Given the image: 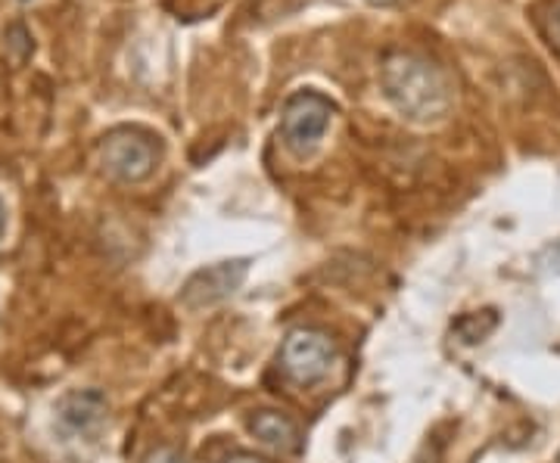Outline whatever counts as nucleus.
Wrapping results in <instances>:
<instances>
[{"instance_id":"1","label":"nucleus","mask_w":560,"mask_h":463,"mask_svg":"<svg viewBox=\"0 0 560 463\" xmlns=\"http://www.w3.org/2000/svg\"><path fill=\"white\" fill-rule=\"evenodd\" d=\"M386 100L411 121H440L455 103V87L442 66L420 54H393L381 69Z\"/></svg>"},{"instance_id":"2","label":"nucleus","mask_w":560,"mask_h":463,"mask_svg":"<svg viewBox=\"0 0 560 463\" xmlns=\"http://www.w3.org/2000/svg\"><path fill=\"white\" fill-rule=\"evenodd\" d=\"M160 141L143 128H116L101 143V165L109 178L121 183H140L160 165Z\"/></svg>"},{"instance_id":"3","label":"nucleus","mask_w":560,"mask_h":463,"mask_svg":"<svg viewBox=\"0 0 560 463\" xmlns=\"http://www.w3.org/2000/svg\"><path fill=\"white\" fill-rule=\"evenodd\" d=\"M334 112H337V106L318 91L293 94L283 103V112H280V138L287 143V150L293 156H308L312 150H318Z\"/></svg>"},{"instance_id":"4","label":"nucleus","mask_w":560,"mask_h":463,"mask_svg":"<svg viewBox=\"0 0 560 463\" xmlns=\"http://www.w3.org/2000/svg\"><path fill=\"white\" fill-rule=\"evenodd\" d=\"M337 358V345L320 330H293L280 348V370L296 385L320 383Z\"/></svg>"},{"instance_id":"5","label":"nucleus","mask_w":560,"mask_h":463,"mask_svg":"<svg viewBox=\"0 0 560 463\" xmlns=\"http://www.w3.org/2000/svg\"><path fill=\"white\" fill-rule=\"evenodd\" d=\"M246 271L249 262H219L209 264L197 271L190 281L184 283L180 289V302L187 308H206V305H215L228 296H234L241 289V283L246 281Z\"/></svg>"},{"instance_id":"6","label":"nucleus","mask_w":560,"mask_h":463,"mask_svg":"<svg viewBox=\"0 0 560 463\" xmlns=\"http://www.w3.org/2000/svg\"><path fill=\"white\" fill-rule=\"evenodd\" d=\"M57 420L72 436H88L106 420V402L101 392H72L57 404Z\"/></svg>"},{"instance_id":"7","label":"nucleus","mask_w":560,"mask_h":463,"mask_svg":"<svg viewBox=\"0 0 560 463\" xmlns=\"http://www.w3.org/2000/svg\"><path fill=\"white\" fill-rule=\"evenodd\" d=\"M249 429H253V436H256L261 444L275 448L280 454L300 451V429H296V424H293L287 414H278V411H259V414H253Z\"/></svg>"},{"instance_id":"8","label":"nucleus","mask_w":560,"mask_h":463,"mask_svg":"<svg viewBox=\"0 0 560 463\" xmlns=\"http://www.w3.org/2000/svg\"><path fill=\"white\" fill-rule=\"evenodd\" d=\"M495 327H499V314H495V311H474V314H464L460 321H455V333L460 336V343L477 345L482 343Z\"/></svg>"},{"instance_id":"9","label":"nucleus","mask_w":560,"mask_h":463,"mask_svg":"<svg viewBox=\"0 0 560 463\" xmlns=\"http://www.w3.org/2000/svg\"><path fill=\"white\" fill-rule=\"evenodd\" d=\"M539 28L548 44L560 50V0H548L545 7H539Z\"/></svg>"},{"instance_id":"10","label":"nucleus","mask_w":560,"mask_h":463,"mask_svg":"<svg viewBox=\"0 0 560 463\" xmlns=\"http://www.w3.org/2000/svg\"><path fill=\"white\" fill-rule=\"evenodd\" d=\"M143 463H187L184 461V454H180L178 448H168V444H162L156 451H150Z\"/></svg>"},{"instance_id":"11","label":"nucleus","mask_w":560,"mask_h":463,"mask_svg":"<svg viewBox=\"0 0 560 463\" xmlns=\"http://www.w3.org/2000/svg\"><path fill=\"white\" fill-rule=\"evenodd\" d=\"M224 463H265V461H259V458H249V454H241V458H231V461H224Z\"/></svg>"},{"instance_id":"12","label":"nucleus","mask_w":560,"mask_h":463,"mask_svg":"<svg viewBox=\"0 0 560 463\" xmlns=\"http://www.w3.org/2000/svg\"><path fill=\"white\" fill-rule=\"evenodd\" d=\"M3 224H7V212H3V202H0V237H3Z\"/></svg>"},{"instance_id":"13","label":"nucleus","mask_w":560,"mask_h":463,"mask_svg":"<svg viewBox=\"0 0 560 463\" xmlns=\"http://www.w3.org/2000/svg\"><path fill=\"white\" fill-rule=\"evenodd\" d=\"M368 3H381V7H386V3H396V0H368Z\"/></svg>"},{"instance_id":"14","label":"nucleus","mask_w":560,"mask_h":463,"mask_svg":"<svg viewBox=\"0 0 560 463\" xmlns=\"http://www.w3.org/2000/svg\"><path fill=\"white\" fill-rule=\"evenodd\" d=\"M558 463H560V454H558Z\"/></svg>"}]
</instances>
